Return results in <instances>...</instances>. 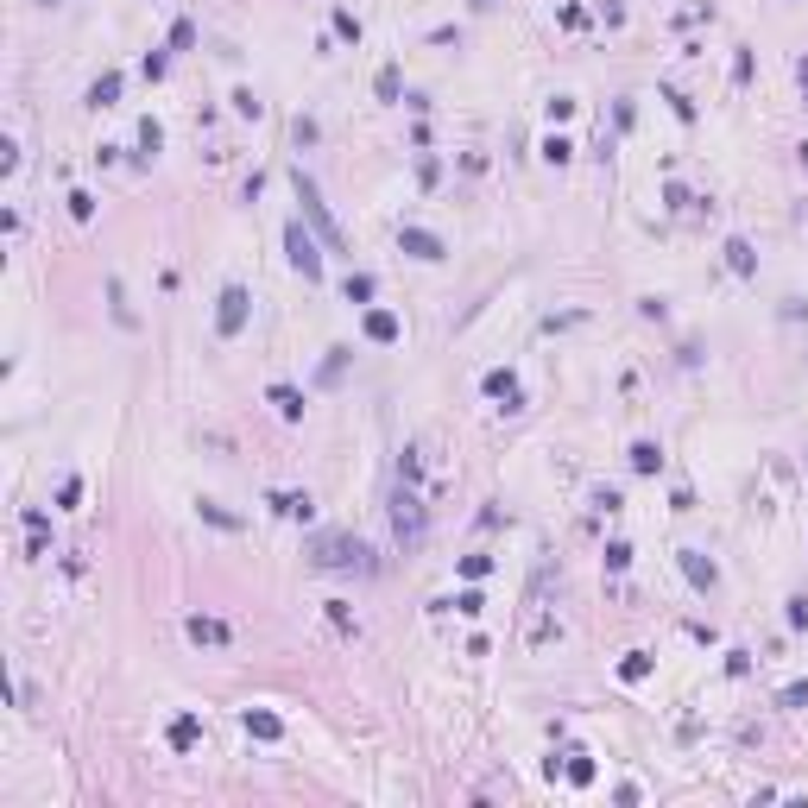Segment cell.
I'll use <instances>...</instances> for the list:
<instances>
[{"mask_svg": "<svg viewBox=\"0 0 808 808\" xmlns=\"http://www.w3.org/2000/svg\"><path fill=\"white\" fill-rule=\"evenodd\" d=\"M726 259H733V272H751V246H745V240H733Z\"/></svg>", "mask_w": 808, "mask_h": 808, "instance_id": "2e32d148", "label": "cell"}, {"mask_svg": "<svg viewBox=\"0 0 808 808\" xmlns=\"http://www.w3.org/2000/svg\"><path fill=\"white\" fill-rule=\"evenodd\" d=\"M486 392L505 398V404H518V379H511V373H486Z\"/></svg>", "mask_w": 808, "mask_h": 808, "instance_id": "30bf717a", "label": "cell"}, {"mask_svg": "<svg viewBox=\"0 0 808 808\" xmlns=\"http://www.w3.org/2000/svg\"><path fill=\"white\" fill-rule=\"evenodd\" d=\"M272 404H279L285 417H304V392H297V386H272Z\"/></svg>", "mask_w": 808, "mask_h": 808, "instance_id": "9c48e42d", "label": "cell"}, {"mask_svg": "<svg viewBox=\"0 0 808 808\" xmlns=\"http://www.w3.org/2000/svg\"><path fill=\"white\" fill-rule=\"evenodd\" d=\"M215 329H221V335H240V329H246V291H240V285H227V291H221V316H215Z\"/></svg>", "mask_w": 808, "mask_h": 808, "instance_id": "277c9868", "label": "cell"}, {"mask_svg": "<svg viewBox=\"0 0 808 808\" xmlns=\"http://www.w3.org/2000/svg\"><path fill=\"white\" fill-rule=\"evenodd\" d=\"M398 246H404V253H417V259H430V265L442 259V240H436L430 227H398Z\"/></svg>", "mask_w": 808, "mask_h": 808, "instance_id": "8992f818", "label": "cell"}, {"mask_svg": "<svg viewBox=\"0 0 808 808\" xmlns=\"http://www.w3.org/2000/svg\"><path fill=\"white\" fill-rule=\"evenodd\" d=\"M114 95H120V76H102V83H95V89H89V102H95V108H108V102H114Z\"/></svg>", "mask_w": 808, "mask_h": 808, "instance_id": "5bb4252c", "label": "cell"}, {"mask_svg": "<svg viewBox=\"0 0 808 808\" xmlns=\"http://www.w3.org/2000/svg\"><path fill=\"white\" fill-rule=\"evenodd\" d=\"M632 467H638V474H657V467H663V455H657L651 442H638V448H632Z\"/></svg>", "mask_w": 808, "mask_h": 808, "instance_id": "4fadbf2b", "label": "cell"}, {"mask_svg": "<svg viewBox=\"0 0 808 808\" xmlns=\"http://www.w3.org/2000/svg\"><path fill=\"white\" fill-rule=\"evenodd\" d=\"M335 32H342V39H354V45H360V20H354V13H335Z\"/></svg>", "mask_w": 808, "mask_h": 808, "instance_id": "ac0fdd59", "label": "cell"}, {"mask_svg": "<svg viewBox=\"0 0 808 808\" xmlns=\"http://www.w3.org/2000/svg\"><path fill=\"white\" fill-rule=\"evenodd\" d=\"M183 632H190L196 644H215V651H227V644H234V626H227V619H209V613H196Z\"/></svg>", "mask_w": 808, "mask_h": 808, "instance_id": "5b68a950", "label": "cell"}, {"mask_svg": "<svg viewBox=\"0 0 808 808\" xmlns=\"http://www.w3.org/2000/svg\"><path fill=\"white\" fill-rule=\"evenodd\" d=\"M367 297H373V279H367V272H360V279H348V304H367Z\"/></svg>", "mask_w": 808, "mask_h": 808, "instance_id": "e0dca14e", "label": "cell"}, {"mask_svg": "<svg viewBox=\"0 0 808 808\" xmlns=\"http://www.w3.org/2000/svg\"><path fill=\"white\" fill-rule=\"evenodd\" d=\"M45 7H51V0H45Z\"/></svg>", "mask_w": 808, "mask_h": 808, "instance_id": "ffe728a7", "label": "cell"}, {"mask_svg": "<svg viewBox=\"0 0 808 808\" xmlns=\"http://www.w3.org/2000/svg\"><path fill=\"white\" fill-rule=\"evenodd\" d=\"M246 733H253V739H279L285 726H279V714H253V707H246Z\"/></svg>", "mask_w": 808, "mask_h": 808, "instance_id": "52a82bcc", "label": "cell"}, {"mask_svg": "<svg viewBox=\"0 0 808 808\" xmlns=\"http://www.w3.org/2000/svg\"><path fill=\"white\" fill-rule=\"evenodd\" d=\"M682 569H688V582H695V588H714V563H701L695 550L682 556Z\"/></svg>", "mask_w": 808, "mask_h": 808, "instance_id": "7c38bea8", "label": "cell"}, {"mask_svg": "<svg viewBox=\"0 0 808 808\" xmlns=\"http://www.w3.org/2000/svg\"><path fill=\"white\" fill-rule=\"evenodd\" d=\"M285 246H291V265H297L304 279H323V253H316V240L304 234V221H291V227H285Z\"/></svg>", "mask_w": 808, "mask_h": 808, "instance_id": "7a4b0ae2", "label": "cell"}, {"mask_svg": "<svg viewBox=\"0 0 808 808\" xmlns=\"http://www.w3.org/2000/svg\"><path fill=\"white\" fill-rule=\"evenodd\" d=\"M316 563H323V569H342V563H360V569H367V550L348 544V537H323V544H316Z\"/></svg>", "mask_w": 808, "mask_h": 808, "instance_id": "3957f363", "label": "cell"}, {"mask_svg": "<svg viewBox=\"0 0 808 808\" xmlns=\"http://www.w3.org/2000/svg\"><path fill=\"white\" fill-rule=\"evenodd\" d=\"M367 335H373V342H398V316L373 310V316H367Z\"/></svg>", "mask_w": 808, "mask_h": 808, "instance_id": "ba28073f", "label": "cell"}, {"mask_svg": "<svg viewBox=\"0 0 808 808\" xmlns=\"http://www.w3.org/2000/svg\"><path fill=\"white\" fill-rule=\"evenodd\" d=\"M644 670H651V657H644V651H632V657H626V682H638Z\"/></svg>", "mask_w": 808, "mask_h": 808, "instance_id": "d6986e66", "label": "cell"}, {"mask_svg": "<svg viewBox=\"0 0 808 808\" xmlns=\"http://www.w3.org/2000/svg\"><path fill=\"white\" fill-rule=\"evenodd\" d=\"M297 202H304V215H310V221H316V234H323V240H329V246H335V253H342V227H335V221H329V209H323V196H316V183H310V177H304V171H297Z\"/></svg>", "mask_w": 808, "mask_h": 808, "instance_id": "6da1fadb", "label": "cell"}, {"mask_svg": "<svg viewBox=\"0 0 808 808\" xmlns=\"http://www.w3.org/2000/svg\"><path fill=\"white\" fill-rule=\"evenodd\" d=\"M272 505H279L285 518H310V493H279Z\"/></svg>", "mask_w": 808, "mask_h": 808, "instance_id": "8fae6325", "label": "cell"}, {"mask_svg": "<svg viewBox=\"0 0 808 808\" xmlns=\"http://www.w3.org/2000/svg\"><path fill=\"white\" fill-rule=\"evenodd\" d=\"M171 745L190 751V745H196V720H177V726H171Z\"/></svg>", "mask_w": 808, "mask_h": 808, "instance_id": "9a60e30c", "label": "cell"}]
</instances>
